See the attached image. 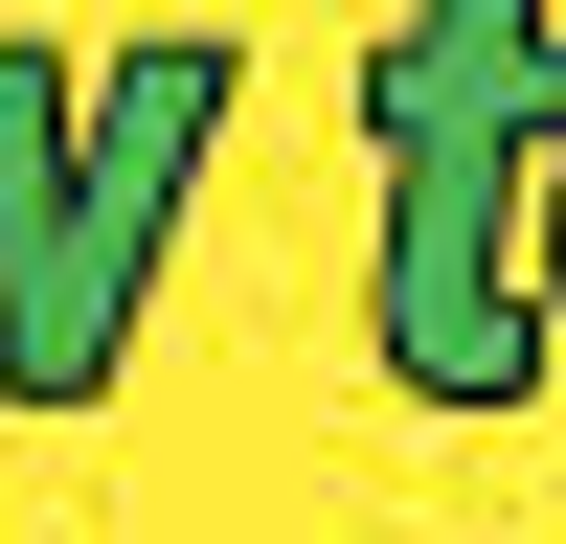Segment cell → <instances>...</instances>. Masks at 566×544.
I'll list each match as a JSON object with an SVG mask.
<instances>
[{"mask_svg": "<svg viewBox=\"0 0 566 544\" xmlns=\"http://www.w3.org/2000/svg\"><path fill=\"white\" fill-rule=\"evenodd\" d=\"M363 136H386V272H363V317H386V386L408 408H499L522 363L566 341L544 317V159H566V45L544 0H408L386 69H363Z\"/></svg>", "mask_w": 566, "mask_h": 544, "instance_id": "cell-1", "label": "cell"}, {"mask_svg": "<svg viewBox=\"0 0 566 544\" xmlns=\"http://www.w3.org/2000/svg\"><path fill=\"white\" fill-rule=\"evenodd\" d=\"M205 136H227V45L181 23V45H136V69L91 91V136L23 159V205H0V386H23L45 431L114 386V341H136V295H159V227H181V181H205Z\"/></svg>", "mask_w": 566, "mask_h": 544, "instance_id": "cell-2", "label": "cell"}, {"mask_svg": "<svg viewBox=\"0 0 566 544\" xmlns=\"http://www.w3.org/2000/svg\"><path fill=\"white\" fill-rule=\"evenodd\" d=\"M45 136H69V45H23V23H0V205H23V159H45Z\"/></svg>", "mask_w": 566, "mask_h": 544, "instance_id": "cell-3", "label": "cell"}, {"mask_svg": "<svg viewBox=\"0 0 566 544\" xmlns=\"http://www.w3.org/2000/svg\"><path fill=\"white\" fill-rule=\"evenodd\" d=\"M544 317H566V159H544Z\"/></svg>", "mask_w": 566, "mask_h": 544, "instance_id": "cell-4", "label": "cell"}]
</instances>
